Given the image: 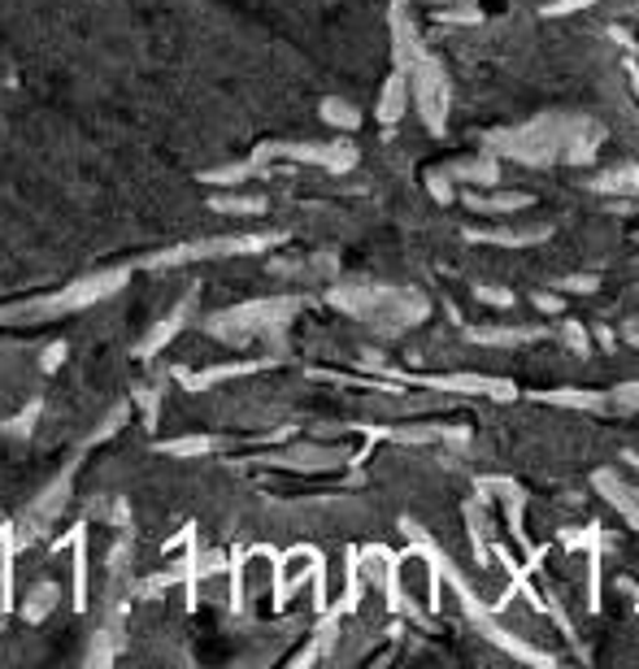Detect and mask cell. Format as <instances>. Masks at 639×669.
<instances>
[{
	"label": "cell",
	"mask_w": 639,
	"mask_h": 669,
	"mask_svg": "<svg viewBox=\"0 0 639 669\" xmlns=\"http://www.w3.org/2000/svg\"><path fill=\"white\" fill-rule=\"evenodd\" d=\"M214 209H222V214H261L265 201L261 196H218Z\"/></svg>",
	"instance_id": "obj_7"
},
{
	"label": "cell",
	"mask_w": 639,
	"mask_h": 669,
	"mask_svg": "<svg viewBox=\"0 0 639 669\" xmlns=\"http://www.w3.org/2000/svg\"><path fill=\"white\" fill-rule=\"evenodd\" d=\"M214 440H205V435H192V440H174V444H166L170 456H201V452H209Z\"/></svg>",
	"instance_id": "obj_8"
},
{
	"label": "cell",
	"mask_w": 639,
	"mask_h": 669,
	"mask_svg": "<svg viewBox=\"0 0 639 669\" xmlns=\"http://www.w3.org/2000/svg\"><path fill=\"white\" fill-rule=\"evenodd\" d=\"M409 97H413V83L404 79V75H396L391 83L384 88V101H379V117L384 122H396L400 113H404V105H409Z\"/></svg>",
	"instance_id": "obj_4"
},
{
	"label": "cell",
	"mask_w": 639,
	"mask_h": 669,
	"mask_svg": "<svg viewBox=\"0 0 639 669\" xmlns=\"http://www.w3.org/2000/svg\"><path fill=\"white\" fill-rule=\"evenodd\" d=\"M601 287V279L596 274H574V279H561V292H579V296H587V292H596Z\"/></svg>",
	"instance_id": "obj_9"
},
{
	"label": "cell",
	"mask_w": 639,
	"mask_h": 669,
	"mask_svg": "<svg viewBox=\"0 0 639 669\" xmlns=\"http://www.w3.org/2000/svg\"><path fill=\"white\" fill-rule=\"evenodd\" d=\"M592 188L601 196H636L639 192V166H614V170H601L592 179Z\"/></svg>",
	"instance_id": "obj_2"
},
{
	"label": "cell",
	"mask_w": 639,
	"mask_h": 669,
	"mask_svg": "<svg viewBox=\"0 0 639 669\" xmlns=\"http://www.w3.org/2000/svg\"><path fill=\"white\" fill-rule=\"evenodd\" d=\"M322 557L313 548H292L287 557H278V596L274 600H292L305 582H318Z\"/></svg>",
	"instance_id": "obj_1"
},
{
	"label": "cell",
	"mask_w": 639,
	"mask_h": 669,
	"mask_svg": "<svg viewBox=\"0 0 639 669\" xmlns=\"http://www.w3.org/2000/svg\"><path fill=\"white\" fill-rule=\"evenodd\" d=\"M530 205V196H522V192H497V196H470V209H483V214H517V209H526Z\"/></svg>",
	"instance_id": "obj_5"
},
{
	"label": "cell",
	"mask_w": 639,
	"mask_h": 669,
	"mask_svg": "<svg viewBox=\"0 0 639 669\" xmlns=\"http://www.w3.org/2000/svg\"><path fill=\"white\" fill-rule=\"evenodd\" d=\"M57 600H61V587H57V582H39V587L26 591L22 617H26V622H44V617L57 609Z\"/></svg>",
	"instance_id": "obj_3"
},
{
	"label": "cell",
	"mask_w": 639,
	"mask_h": 669,
	"mask_svg": "<svg viewBox=\"0 0 639 669\" xmlns=\"http://www.w3.org/2000/svg\"><path fill=\"white\" fill-rule=\"evenodd\" d=\"M322 117H327L331 126H344V131H353V126L362 122V113L353 110L349 101H322Z\"/></svg>",
	"instance_id": "obj_6"
},
{
	"label": "cell",
	"mask_w": 639,
	"mask_h": 669,
	"mask_svg": "<svg viewBox=\"0 0 639 669\" xmlns=\"http://www.w3.org/2000/svg\"><path fill=\"white\" fill-rule=\"evenodd\" d=\"M579 4H592V0H557V4H548V13H574Z\"/></svg>",
	"instance_id": "obj_10"
},
{
	"label": "cell",
	"mask_w": 639,
	"mask_h": 669,
	"mask_svg": "<svg viewBox=\"0 0 639 669\" xmlns=\"http://www.w3.org/2000/svg\"><path fill=\"white\" fill-rule=\"evenodd\" d=\"M535 305H539L544 314H557V309H561V301H557V296H535Z\"/></svg>",
	"instance_id": "obj_11"
}]
</instances>
